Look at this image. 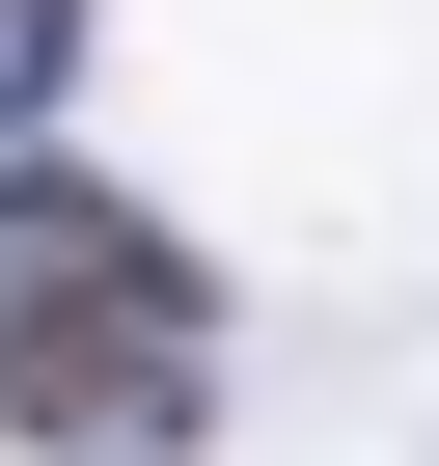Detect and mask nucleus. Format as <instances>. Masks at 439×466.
Masks as SVG:
<instances>
[{
    "label": "nucleus",
    "mask_w": 439,
    "mask_h": 466,
    "mask_svg": "<svg viewBox=\"0 0 439 466\" xmlns=\"http://www.w3.org/2000/svg\"><path fill=\"white\" fill-rule=\"evenodd\" d=\"M165 384H192V275L110 248V192H28V219H0V411H28V439H110Z\"/></svg>",
    "instance_id": "f257e3e1"
}]
</instances>
